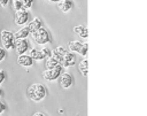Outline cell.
Segmentation results:
<instances>
[{"label":"cell","instance_id":"obj_1","mask_svg":"<svg viewBox=\"0 0 147 116\" xmlns=\"http://www.w3.org/2000/svg\"><path fill=\"white\" fill-rule=\"evenodd\" d=\"M47 90L42 84H32L28 90V96L32 101H41L46 96Z\"/></svg>","mask_w":147,"mask_h":116},{"label":"cell","instance_id":"obj_2","mask_svg":"<svg viewBox=\"0 0 147 116\" xmlns=\"http://www.w3.org/2000/svg\"><path fill=\"white\" fill-rule=\"evenodd\" d=\"M32 34V38H33V40L37 42V44H39V45H46V44H48V42H51V37H49V33H48V31L45 29V28H40V29H38L37 31H34L33 33H31Z\"/></svg>","mask_w":147,"mask_h":116},{"label":"cell","instance_id":"obj_3","mask_svg":"<svg viewBox=\"0 0 147 116\" xmlns=\"http://www.w3.org/2000/svg\"><path fill=\"white\" fill-rule=\"evenodd\" d=\"M0 38H1V42L2 46L6 51H10L14 48L15 46V38H14V33H11L8 30H2L0 33Z\"/></svg>","mask_w":147,"mask_h":116},{"label":"cell","instance_id":"obj_4","mask_svg":"<svg viewBox=\"0 0 147 116\" xmlns=\"http://www.w3.org/2000/svg\"><path fill=\"white\" fill-rule=\"evenodd\" d=\"M62 68H63V65H62V64H59L57 67H55V68H53V69H46V70L42 72L44 79L49 80V82H53V80L57 79V78L61 76V74H62Z\"/></svg>","mask_w":147,"mask_h":116},{"label":"cell","instance_id":"obj_5","mask_svg":"<svg viewBox=\"0 0 147 116\" xmlns=\"http://www.w3.org/2000/svg\"><path fill=\"white\" fill-rule=\"evenodd\" d=\"M29 55H30L33 60H36V61H41V60H45V59H47L48 56H51V55H52V52H51L48 48H41V49L32 48V49H30Z\"/></svg>","mask_w":147,"mask_h":116},{"label":"cell","instance_id":"obj_6","mask_svg":"<svg viewBox=\"0 0 147 116\" xmlns=\"http://www.w3.org/2000/svg\"><path fill=\"white\" fill-rule=\"evenodd\" d=\"M29 21V13L26 9H21V10H17L16 14H15V23L17 25H24L25 23H28Z\"/></svg>","mask_w":147,"mask_h":116},{"label":"cell","instance_id":"obj_7","mask_svg":"<svg viewBox=\"0 0 147 116\" xmlns=\"http://www.w3.org/2000/svg\"><path fill=\"white\" fill-rule=\"evenodd\" d=\"M15 49L18 55H23L29 49V42L26 39H17L15 40Z\"/></svg>","mask_w":147,"mask_h":116},{"label":"cell","instance_id":"obj_8","mask_svg":"<svg viewBox=\"0 0 147 116\" xmlns=\"http://www.w3.org/2000/svg\"><path fill=\"white\" fill-rule=\"evenodd\" d=\"M59 83L63 88H69V87H71V85L74 83V78H72V76L70 74L62 72L61 76L59 77Z\"/></svg>","mask_w":147,"mask_h":116},{"label":"cell","instance_id":"obj_9","mask_svg":"<svg viewBox=\"0 0 147 116\" xmlns=\"http://www.w3.org/2000/svg\"><path fill=\"white\" fill-rule=\"evenodd\" d=\"M65 54H67V51H65L64 47H62V46H59V47H56L55 49L52 51V56H53L55 60H57L60 63H62L63 57H64Z\"/></svg>","mask_w":147,"mask_h":116},{"label":"cell","instance_id":"obj_10","mask_svg":"<svg viewBox=\"0 0 147 116\" xmlns=\"http://www.w3.org/2000/svg\"><path fill=\"white\" fill-rule=\"evenodd\" d=\"M17 63L22 67H31L33 64V59L30 56V55H20L18 59H17Z\"/></svg>","mask_w":147,"mask_h":116},{"label":"cell","instance_id":"obj_11","mask_svg":"<svg viewBox=\"0 0 147 116\" xmlns=\"http://www.w3.org/2000/svg\"><path fill=\"white\" fill-rule=\"evenodd\" d=\"M75 62H76V55H75V54H72V53H67V54L64 55L63 61H62V63H61V64H62L63 67L68 68V67L74 65V64H75Z\"/></svg>","mask_w":147,"mask_h":116},{"label":"cell","instance_id":"obj_12","mask_svg":"<svg viewBox=\"0 0 147 116\" xmlns=\"http://www.w3.org/2000/svg\"><path fill=\"white\" fill-rule=\"evenodd\" d=\"M57 7L61 11L68 13L74 7V2H72V0H61L60 2H57Z\"/></svg>","mask_w":147,"mask_h":116},{"label":"cell","instance_id":"obj_13","mask_svg":"<svg viewBox=\"0 0 147 116\" xmlns=\"http://www.w3.org/2000/svg\"><path fill=\"white\" fill-rule=\"evenodd\" d=\"M30 33L31 32H30L29 28L28 26H24V28L20 29L17 32L14 33V38H15V40H17V39H25Z\"/></svg>","mask_w":147,"mask_h":116},{"label":"cell","instance_id":"obj_14","mask_svg":"<svg viewBox=\"0 0 147 116\" xmlns=\"http://www.w3.org/2000/svg\"><path fill=\"white\" fill-rule=\"evenodd\" d=\"M41 26H42V23H41L40 18H38V17L33 18V20H32V22H30V23H29V25H28V28H29V30H30V32H31V33H33L34 31H37V30H38V29H40Z\"/></svg>","mask_w":147,"mask_h":116},{"label":"cell","instance_id":"obj_15","mask_svg":"<svg viewBox=\"0 0 147 116\" xmlns=\"http://www.w3.org/2000/svg\"><path fill=\"white\" fill-rule=\"evenodd\" d=\"M74 32L77 33L80 38H85L86 39L88 37V30L85 26H83V25H78V26L74 28Z\"/></svg>","mask_w":147,"mask_h":116},{"label":"cell","instance_id":"obj_16","mask_svg":"<svg viewBox=\"0 0 147 116\" xmlns=\"http://www.w3.org/2000/svg\"><path fill=\"white\" fill-rule=\"evenodd\" d=\"M59 64H61L57 60H55L52 55L51 56H48L47 59H46V62H45V65H46V69H53V68H55V67H57Z\"/></svg>","mask_w":147,"mask_h":116},{"label":"cell","instance_id":"obj_17","mask_svg":"<svg viewBox=\"0 0 147 116\" xmlns=\"http://www.w3.org/2000/svg\"><path fill=\"white\" fill-rule=\"evenodd\" d=\"M78 69H79V71L82 72V75L83 76H87V69H88V62H87V60L86 59H84V60H82L80 62H79V64H78Z\"/></svg>","mask_w":147,"mask_h":116},{"label":"cell","instance_id":"obj_18","mask_svg":"<svg viewBox=\"0 0 147 116\" xmlns=\"http://www.w3.org/2000/svg\"><path fill=\"white\" fill-rule=\"evenodd\" d=\"M83 45L82 42L79 41H70L69 42V48L72 51V52H77V53H80L82 48H83Z\"/></svg>","mask_w":147,"mask_h":116},{"label":"cell","instance_id":"obj_19","mask_svg":"<svg viewBox=\"0 0 147 116\" xmlns=\"http://www.w3.org/2000/svg\"><path fill=\"white\" fill-rule=\"evenodd\" d=\"M13 9H15V11L21 10V9H24L23 8L22 0H13Z\"/></svg>","mask_w":147,"mask_h":116},{"label":"cell","instance_id":"obj_20","mask_svg":"<svg viewBox=\"0 0 147 116\" xmlns=\"http://www.w3.org/2000/svg\"><path fill=\"white\" fill-rule=\"evenodd\" d=\"M22 3L24 9H30L33 5V0H22Z\"/></svg>","mask_w":147,"mask_h":116},{"label":"cell","instance_id":"obj_21","mask_svg":"<svg viewBox=\"0 0 147 116\" xmlns=\"http://www.w3.org/2000/svg\"><path fill=\"white\" fill-rule=\"evenodd\" d=\"M87 49H88V47H87V44H84L83 45V48H82V51H80V55L82 56H86L87 55Z\"/></svg>","mask_w":147,"mask_h":116},{"label":"cell","instance_id":"obj_22","mask_svg":"<svg viewBox=\"0 0 147 116\" xmlns=\"http://www.w3.org/2000/svg\"><path fill=\"white\" fill-rule=\"evenodd\" d=\"M5 78H6V72H5V70H0V85L3 83Z\"/></svg>","mask_w":147,"mask_h":116},{"label":"cell","instance_id":"obj_23","mask_svg":"<svg viewBox=\"0 0 147 116\" xmlns=\"http://www.w3.org/2000/svg\"><path fill=\"white\" fill-rule=\"evenodd\" d=\"M5 57H6V53H5V48H2V47H0V62H1V61H3V60H5Z\"/></svg>","mask_w":147,"mask_h":116},{"label":"cell","instance_id":"obj_24","mask_svg":"<svg viewBox=\"0 0 147 116\" xmlns=\"http://www.w3.org/2000/svg\"><path fill=\"white\" fill-rule=\"evenodd\" d=\"M5 110H6V105H5L2 101H0V114L3 113Z\"/></svg>","mask_w":147,"mask_h":116},{"label":"cell","instance_id":"obj_25","mask_svg":"<svg viewBox=\"0 0 147 116\" xmlns=\"http://www.w3.org/2000/svg\"><path fill=\"white\" fill-rule=\"evenodd\" d=\"M8 2H9V0H0V6L1 7H6L8 5Z\"/></svg>","mask_w":147,"mask_h":116},{"label":"cell","instance_id":"obj_26","mask_svg":"<svg viewBox=\"0 0 147 116\" xmlns=\"http://www.w3.org/2000/svg\"><path fill=\"white\" fill-rule=\"evenodd\" d=\"M32 116H46V115H44L42 113H34Z\"/></svg>","mask_w":147,"mask_h":116},{"label":"cell","instance_id":"obj_27","mask_svg":"<svg viewBox=\"0 0 147 116\" xmlns=\"http://www.w3.org/2000/svg\"><path fill=\"white\" fill-rule=\"evenodd\" d=\"M49 1H52V2H60L61 0H49Z\"/></svg>","mask_w":147,"mask_h":116},{"label":"cell","instance_id":"obj_28","mask_svg":"<svg viewBox=\"0 0 147 116\" xmlns=\"http://www.w3.org/2000/svg\"><path fill=\"white\" fill-rule=\"evenodd\" d=\"M2 94H3V93H2V90H1V88H0V98H1V96H2Z\"/></svg>","mask_w":147,"mask_h":116}]
</instances>
